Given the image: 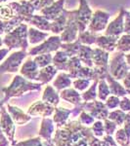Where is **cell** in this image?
<instances>
[{
  "label": "cell",
  "mask_w": 130,
  "mask_h": 146,
  "mask_svg": "<svg viewBox=\"0 0 130 146\" xmlns=\"http://www.w3.org/2000/svg\"><path fill=\"white\" fill-rule=\"evenodd\" d=\"M82 66V62L79 60V58L77 56H72V58H68V74L72 78H74V74L77 72V70Z\"/></svg>",
  "instance_id": "33"
},
{
  "label": "cell",
  "mask_w": 130,
  "mask_h": 146,
  "mask_svg": "<svg viewBox=\"0 0 130 146\" xmlns=\"http://www.w3.org/2000/svg\"><path fill=\"white\" fill-rule=\"evenodd\" d=\"M9 145V141L6 139L5 135H3V131L1 129L0 126V146H8Z\"/></svg>",
  "instance_id": "53"
},
{
  "label": "cell",
  "mask_w": 130,
  "mask_h": 146,
  "mask_svg": "<svg viewBox=\"0 0 130 146\" xmlns=\"http://www.w3.org/2000/svg\"><path fill=\"white\" fill-rule=\"evenodd\" d=\"M124 11L125 9L120 7L119 13L117 17L111 22L107 25V28L104 31V34L107 36H120L123 33L124 25H123V19H124Z\"/></svg>",
  "instance_id": "11"
},
{
  "label": "cell",
  "mask_w": 130,
  "mask_h": 146,
  "mask_svg": "<svg viewBox=\"0 0 130 146\" xmlns=\"http://www.w3.org/2000/svg\"><path fill=\"white\" fill-rule=\"evenodd\" d=\"M77 56L79 58V60H81V62H83L85 66L93 67V60H92V56H93V49L88 45H83L81 44L79 49V52L77 54Z\"/></svg>",
  "instance_id": "22"
},
{
  "label": "cell",
  "mask_w": 130,
  "mask_h": 146,
  "mask_svg": "<svg viewBox=\"0 0 130 146\" xmlns=\"http://www.w3.org/2000/svg\"><path fill=\"white\" fill-rule=\"evenodd\" d=\"M125 113L124 111L120 110H115V111L111 112L110 114L108 115V118L110 120H112L113 122H115L117 126H121L124 122V118H125Z\"/></svg>",
  "instance_id": "38"
},
{
  "label": "cell",
  "mask_w": 130,
  "mask_h": 146,
  "mask_svg": "<svg viewBox=\"0 0 130 146\" xmlns=\"http://www.w3.org/2000/svg\"><path fill=\"white\" fill-rule=\"evenodd\" d=\"M122 82H123V86H124V89L126 91V93L130 95V71L127 73L126 76L122 79Z\"/></svg>",
  "instance_id": "52"
},
{
  "label": "cell",
  "mask_w": 130,
  "mask_h": 146,
  "mask_svg": "<svg viewBox=\"0 0 130 146\" xmlns=\"http://www.w3.org/2000/svg\"><path fill=\"white\" fill-rule=\"evenodd\" d=\"M42 100L49 104H52L53 106H57L60 103V96L57 94L53 86L47 85L43 95H42Z\"/></svg>",
  "instance_id": "25"
},
{
  "label": "cell",
  "mask_w": 130,
  "mask_h": 146,
  "mask_svg": "<svg viewBox=\"0 0 130 146\" xmlns=\"http://www.w3.org/2000/svg\"><path fill=\"white\" fill-rule=\"evenodd\" d=\"M43 146H55V145H54L53 141L50 139V140H45V141H44Z\"/></svg>",
  "instance_id": "55"
},
{
  "label": "cell",
  "mask_w": 130,
  "mask_h": 146,
  "mask_svg": "<svg viewBox=\"0 0 130 146\" xmlns=\"http://www.w3.org/2000/svg\"><path fill=\"white\" fill-rule=\"evenodd\" d=\"M72 77L70 76V74L67 73H60L58 74L57 78L54 80L53 82V87L58 91H62L64 89L68 88L72 85Z\"/></svg>",
  "instance_id": "26"
},
{
  "label": "cell",
  "mask_w": 130,
  "mask_h": 146,
  "mask_svg": "<svg viewBox=\"0 0 130 146\" xmlns=\"http://www.w3.org/2000/svg\"><path fill=\"white\" fill-rule=\"evenodd\" d=\"M54 131V121L49 118L43 119L41 123V128L39 131V135L45 140H50L52 133Z\"/></svg>",
  "instance_id": "29"
},
{
  "label": "cell",
  "mask_w": 130,
  "mask_h": 146,
  "mask_svg": "<svg viewBox=\"0 0 130 146\" xmlns=\"http://www.w3.org/2000/svg\"><path fill=\"white\" fill-rule=\"evenodd\" d=\"M123 25L125 34H130V13L128 11H124V19H123Z\"/></svg>",
  "instance_id": "48"
},
{
  "label": "cell",
  "mask_w": 130,
  "mask_h": 146,
  "mask_svg": "<svg viewBox=\"0 0 130 146\" xmlns=\"http://www.w3.org/2000/svg\"><path fill=\"white\" fill-rule=\"evenodd\" d=\"M92 10L88 6L86 0H80L79 8L75 10V22L78 27V33L83 32L88 27L92 18Z\"/></svg>",
  "instance_id": "4"
},
{
  "label": "cell",
  "mask_w": 130,
  "mask_h": 146,
  "mask_svg": "<svg viewBox=\"0 0 130 146\" xmlns=\"http://www.w3.org/2000/svg\"><path fill=\"white\" fill-rule=\"evenodd\" d=\"M98 37V35L96 33L89 31V30H85L83 32H79L77 35V39L80 41V43L83 44V45H93L95 44L96 39Z\"/></svg>",
  "instance_id": "32"
},
{
  "label": "cell",
  "mask_w": 130,
  "mask_h": 146,
  "mask_svg": "<svg viewBox=\"0 0 130 146\" xmlns=\"http://www.w3.org/2000/svg\"><path fill=\"white\" fill-rule=\"evenodd\" d=\"M55 114H54L53 121L58 125L59 127H62L66 124V122L68 121V116L70 115L72 111L64 107H56L54 110Z\"/></svg>",
  "instance_id": "28"
},
{
  "label": "cell",
  "mask_w": 130,
  "mask_h": 146,
  "mask_svg": "<svg viewBox=\"0 0 130 146\" xmlns=\"http://www.w3.org/2000/svg\"><path fill=\"white\" fill-rule=\"evenodd\" d=\"M14 145L15 146H43V142H42L39 137H37L25 141H21L19 143H15Z\"/></svg>",
  "instance_id": "42"
},
{
  "label": "cell",
  "mask_w": 130,
  "mask_h": 146,
  "mask_svg": "<svg viewBox=\"0 0 130 146\" xmlns=\"http://www.w3.org/2000/svg\"><path fill=\"white\" fill-rule=\"evenodd\" d=\"M98 82H99V80H94V83L90 88H89V90L86 91L84 94L81 95V98L85 102H89L90 100L91 101L96 100V98H97L96 89H97V86H98Z\"/></svg>",
  "instance_id": "36"
},
{
  "label": "cell",
  "mask_w": 130,
  "mask_h": 146,
  "mask_svg": "<svg viewBox=\"0 0 130 146\" xmlns=\"http://www.w3.org/2000/svg\"><path fill=\"white\" fill-rule=\"evenodd\" d=\"M68 21V10L64 9L63 13L61 14L60 17H58L56 20L52 21L50 25V31L53 32L54 34H60L62 33L67 25Z\"/></svg>",
  "instance_id": "19"
},
{
  "label": "cell",
  "mask_w": 130,
  "mask_h": 146,
  "mask_svg": "<svg viewBox=\"0 0 130 146\" xmlns=\"http://www.w3.org/2000/svg\"><path fill=\"white\" fill-rule=\"evenodd\" d=\"M109 55L108 52L104 51L103 49L100 48H94L93 49V56H92V60H93V67H96L100 69L103 72H109Z\"/></svg>",
  "instance_id": "12"
},
{
  "label": "cell",
  "mask_w": 130,
  "mask_h": 146,
  "mask_svg": "<svg viewBox=\"0 0 130 146\" xmlns=\"http://www.w3.org/2000/svg\"><path fill=\"white\" fill-rule=\"evenodd\" d=\"M28 1H30V2H34V1H35V0H28Z\"/></svg>",
  "instance_id": "58"
},
{
  "label": "cell",
  "mask_w": 130,
  "mask_h": 146,
  "mask_svg": "<svg viewBox=\"0 0 130 146\" xmlns=\"http://www.w3.org/2000/svg\"><path fill=\"white\" fill-rule=\"evenodd\" d=\"M68 56L63 50H58L56 52L55 56L52 58L53 65L57 68V70H65L68 71Z\"/></svg>",
  "instance_id": "21"
},
{
  "label": "cell",
  "mask_w": 130,
  "mask_h": 146,
  "mask_svg": "<svg viewBox=\"0 0 130 146\" xmlns=\"http://www.w3.org/2000/svg\"><path fill=\"white\" fill-rule=\"evenodd\" d=\"M115 140L121 146H129L130 137L126 135L123 129H119L117 133H115Z\"/></svg>",
  "instance_id": "39"
},
{
  "label": "cell",
  "mask_w": 130,
  "mask_h": 146,
  "mask_svg": "<svg viewBox=\"0 0 130 146\" xmlns=\"http://www.w3.org/2000/svg\"><path fill=\"white\" fill-rule=\"evenodd\" d=\"M27 56L25 50L16 52L13 55L10 56V58L0 66V74L4 72H16L19 70V67L22 64L23 58Z\"/></svg>",
  "instance_id": "10"
},
{
  "label": "cell",
  "mask_w": 130,
  "mask_h": 146,
  "mask_svg": "<svg viewBox=\"0 0 130 146\" xmlns=\"http://www.w3.org/2000/svg\"><path fill=\"white\" fill-rule=\"evenodd\" d=\"M111 95L110 89H109V85L105 79H101L98 82V98L101 101H105L108 98V96Z\"/></svg>",
  "instance_id": "34"
},
{
  "label": "cell",
  "mask_w": 130,
  "mask_h": 146,
  "mask_svg": "<svg viewBox=\"0 0 130 146\" xmlns=\"http://www.w3.org/2000/svg\"><path fill=\"white\" fill-rule=\"evenodd\" d=\"M54 2V0H35V1L31 2L32 5L34 6L35 11H39L42 10L45 7L51 5L52 3Z\"/></svg>",
  "instance_id": "45"
},
{
  "label": "cell",
  "mask_w": 130,
  "mask_h": 146,
  "mask_svg": "<svg viewBox=\"0 0 130 146\" xmlns=\"http://www.w3.org/2000/svg\"><path fill=\"white\" fill-rule=\"evenodd\" d=\"M4 42L9 48H22L23 50H27L28 47L27 25L21 23L13 32L7 35Z\"/></svg>",
  "instance_id": "3"
},
{
  "label": "cell",
  "mask_w": 130,
  "mask_h": 146,
  "mask_svg": "<svg viewBox=\"0 0 130 146\" xmlns=\"http://www.w3.org/2000/svg\"><path fill=\"white\" fill-rule=\"evenodd\" d=\"M61 45H62V41H61L60 36H58V35L50 36L42 44L30 49L28 51V55L32 56L41 55V54H50L52 52L58 51L61 48Z\"/></svg>",
  "instance_id": "5"
},
{
  "label": "cell",
  "mask_w": 130,
  "mask_h": 146,
  "mask_svg": "<svg viewBox=\"0 0 130 146\" xmlns=\"http://www.w3.org/2000/svg\"><path fill=\"white\" fill-rule=\"evenodd\" d=\"M0 19L2 20H12L14 19V11L10 6H1L0 7Z\"/></svg>",
  "instance_id": "40"
},
{
  "label": "cell",
  "mask_w": 130,
  "mask_h": 146,
  "mask_svg": "<svg viewBox=\"0 0 130 146\" xmlns=\"http://www.w3.org/2000/svg\"><path fill=\"white\" fill-rule=\"evenodd\" d=\"M92 131H93L94 135L95 136H98V137H102L104 135V124L102 123L101 121H97L94 123L93 127H92Z\"/></svg>",
  "instance_id": "43"
},
{
  "label": "cell",
  "mask_w": 130,
  "mask_h": 146,
  "mask_svg": "<svg viewBox=\"0 0 130 146\" xmlns=\"http://www.w3.org/2000/svg\"><path fill=\"white\" fill-rule=\"evenodd\" d=\"M90 146H101L102 145V140H99L98 138H94L93 140L89 143Z\"/></svg>",
  "instance_id": "54"
},
{
  "label": "cell",
  "mask_w": 130,
  "mask_h": 146,
  "mask_svg": "<svg viewBox=\"0 0 130 146\" xmlns=\"http://www.w3.org/2000/svg\"><path fill=\"white\" fill-rule=\"evenodd\" d=\"M119 98L117 96H111L106 100V106L107 108H110V109H113V108H115L119 105Z\"/></svg>",
  "instance_id": "46"
},
{
  "label": "cell",
  "mask_w": 130,
  "mask_h": 146,
  "mask_svg": "<svg viewBox=\"0 0 130 146\" xmlns=\"http://www.w3.org/2000/svg\"><path fill=\"white\" fill-rule=\"evenodd\" d=\"M81 106L82 110L87 112L88 114H90L93 118H97L100 120L108 118V108L105 103H103L102 101L93 100L91 102L90 101L89 102H84L81 103Z\"/></svg>",
  "instance_id": "8"
},
{
  "label": "cell",
  "mask_w": 130,
  "mask_h": 146,
  "mask_svg": "<svg viewBox=\"0 0 130 146\" xmlns=\"http://www.w3.org/2000/svg\"><path fill=\"white\" fill-rule=\"evenodd\" d=\"M72 85H74V89L76 91H84L90 86V80L79 78L72 82Z\"/></svg>",
  "instance_id": "41"
},
{
  "label": "cell",
  "mask_w": 130,
  "mask_h": 146,
  "mask_svg": "<svg viewBox=\"0 0 130 146\" xmlns=\"http://www.w3.org/2000/svg\"><path fill=\"white\" fill-rule=\"evenodd\" d=\"M0 126L3 133L7 135L9 140L14 143V133H15V125L10 115L7 113L5 108L2 107L0 110Z\"/></svg>",
  "instance_id": "13"
},
{
  "label": "cell",
  "mask_w": 130,
  "mask_h": 146,
  "mask_svg": "<svg viewBox=\"0 0 130 146\" xmlns=\"http://www.w3.org/2000/svg\"><path fill=\"white\" fill-rule=\"evenodd\" d=\"M117 50L122 53L130 52V34H124L119 37L117 43Z\"/></svg>",
  "instance_id": "35"
},
{
  "label": "cell",
  "mask_w": 130,
  "mask_h": 146,
  "mask_svg": "<svg viewBox=\"0 0 130 146\" xmlns=\"http://www.w3.org/2000/svg\"><path fill=\"white\" fill-rule=\"evenodd\" d=\"M57 71L58 70H57V68L53 64L47 65V66L41 68L39 70L37 81H40L42 84H47L54 78V76L57 74Z\"/></svg>",
  "instance_id": "23"
},
{
  "label": "cell",
  "mask_w": 130,
  "mask_h": 146,
  "mask_svg": "<svg viewBox=\"0 0 130 146\" xmlns=\"http://www.w3.org/2000/svg\"><path fill=\"white\" fill-rule=\"evenodd\" d=\"M125 60H126L127 64H128L129 67H130V53L128 54V55H125Z\"/></svg>",
  "instance_id": "56"
},
{
  "label": "cell",
  "mask_w": 130,
  "mask_h": 146,
  "mask_svg": "<svg viewBox=\"0 0 130 146\" xmlns=\"http://www.w3.org/2000/svg\"><path fill=\"white\" fill-rule=\"evenodd\" d=\"M79 116V122H81L83 125H91L94 123V118L87 112H81Z\"/></svg>",
  "instance_id": "47"
},
{
  "label": "cell",
  "mask_w": 130,
  "mask_h": 146,
  "mask_svg": "<svg viewBox=\"0 0 130 146\" xmlns=\"http://www.w3.org/2000/svg\"><path fill=\"white\" fill-rule=\"evenodd\" d=\"M115 129H117V124L115 122H113L110 119L105 120V124H104V131H106L108 135H112L115 133Z\"/></svg>",
  "instance_id": "44"
},
{
  "label": "cell",
  "mask_w": 130,
  "mask_h": 146,
  "mask_svg": "<svg viewBox=\"0 0 130 146\" xmlns=\"http://www.w3.org/2000/svg\"><path fill=\"white\" fill-rule=\"evenodd\" d=\"M109 19H110V14L102 10H97L95 13L92 15L90 23L88 25V30L93 33H98V32L104 31L107 28Z\"/></svg>",
  "instance_id": "9"
},
{
  "label": "cell",
  "mask_w": 130,
  "mask_h": 146,
  "mask_svg": "<svg viewBox=\"0 0 130 146\" xmlns=\"http://www.w3.org/2000/svg\"><path fill=\"white\" fill-rule=\"evenodd\" d=\"M124 131L126 133V135L130 137V111L125 115V118H124Z\"/></svg>",
  "instance_id": "50"
},
{
  "label": "cell",
  "mask_w": 130,
  "mask_h": 146,
  "mask_svg": "<svg viewBox=\"0 0 130 146\" xmlns=\"http://www.w3.org/2000/svg\"><path fill=\"white\" fill-rule=\"evenodd\" d=\"M8 108V111L11 115V118L14 121V123L18 124V125H23L25 123H27L30 120V117L27 114H25L22 109L15 106H12V105L8 104L7 105Z\"/></svg>",
  "instance_id": "18"
},
{
  "label": "cell",
  "mask_w": 130,
  "mask_h": 146,
  "mask_svg": "<svg viewBox=\"0 0 130 146\" xmlns=\"http://www.w3.org/2000/svg\"><path fill=\"white\" fill-rule=\"evenodd\" d=\"M101 146H117L115 144V140L113 139L112 135H108L104 137V139L102 140V145Z\"/></svg>",
  "instance_id": "51"
},
{
  "label": "cell",
  "mask_w": 130,
  "mask_h": 146,
  "mask_svg": "<svg viewBox=\"0 0 130 146\" xmlns=\"http://www.w3.org/2000/svg\"><path fill=\"white\" fill-rule=\"evenodd\" d=\"M29 23L36 28H38V29L43 30V31H49V30H50L51 22L47 20L46 18H44L43 16L34 15L31 20H30Z\"/></svg>",
  "instance_id": "30"
},
{
  "label": "cell",
  "mask_w": 130,
  "mask_h": 146,
  "mask_svg": "<svg viewBox=\"0 0 130 146\" xmlns=\"http://www.w3.org/2000/svg\"><path fill=\"white\" fill-rule=\"evenodd\" d=\"M60 96L64 100L68 101V102L72 103L74 105L81 104V96H80L78 92L76 90H74V89H66V90L62 91Z\"/></svg>",
  "instance_id": "24"
},
{
  "label": "cell",
  "mask_w": 130,
  "mask_h": 146,
  "mask_svg": "<svg viewBox=\"0 0 130 146\" xmlns=\"http://www.w3.org/2000/svg\"><path fill=\"white\" fill-rule=\"evenodd\" d=\"M64 3H65V0H57L56 2H53L51 5L40 10V12L44 18H46L47 20L51 22V21H54L58 17H60L61 14L63 13Z\"/></svg>",
  "instance_id": "15"
},
{
  "label": "cell",
  "mask_w": 130,
  "mask_h": 146,
  "mask_svg": "<svg viewBox=\"0 0 130 146\" xmlns=\"http://www.w3.org/2000/svg\"><path fill=\"white\" fill-rule=\"evenodd\" d=\"M130 67L125 60L124 53L115 52L109 62V72L115 80H122L129 72Z\"/></svg>",
  "instance_id": "2"
},
{
  "label": "cell",
  "mask_w": 130,
  "mask_h": 146,
  "mask_svg": "<svg viewBox=\"0 0 130 146\" xmlns=\"http://www.w3.org/2000/svg\"><path fill=\"white\" fill-rule=\"evenodd\" d=\"M48 36L49 34L47 32H42L34 27H29L27 29V37L31 45H35V44H38L40 42L44 41V39Z\"/></svg>",
  "instance_id": "27"
},
{
  "label": "cell",
  "mask_w": 130,
  "mask_h": 146,
  "mask_svg": "<svg viewBox=\"0 0 130 146\" xmlns=\"http://www.w3.org/2000/svg\"><path fill=\"white\" fill-rule=\"evenodd\" d=\"M119 106L120 107V109L122 111H130V98H127L123 96L121 100L119 101Z\"/></svg>",
  "instance_id": "49"
},
{
  "label": "cell",
  "mask_w": 130,
  "mask_h": 146,
  "mask_svg": "<svg viewBox=\"0 0 130 146\" xmlns=\"http://www.w3.org/2000/svg\"><path fill=\"white\" fill-rule=\"evenodd\" d=\"M10 7H12L13 11L16 13V17H19L23 22L29 23L30 20H31L32 16L34 15V6L30 1H27V0H23L20 3L18 2H14L12 3Z\"/></svg>",
  "instance_id": "7"
},
{
  "label": "cell",
  "mask_w": 130,
  "mask_h": 146,
  "mask_svg": "<svg viewBox=\"0 0 130 146\" xmlns=\"http://www.w3.org/2000/svg\"><path fill=\"white\" fill-rule=\"evenodd\" d=\"M3 102H4V101H0V107H1V105L3 104Z\"/></svg>",
  "instance_id": "57"
},
{
  "label": "cell",
  "mask_w": 130,
  "mask_h": 146,
  "mask_svg": "<svg viewBox=\"0 0 130 146\" xmlns=\"http://www.w3.org/2000/svg\"><path fill=\"white\" fill-rule=\"evenodd\" d=\"M41 85L42 83H31L21 75H18L15 77L10 87L4 89V93L6 94V98L4 100H7L12 96H19L27 91H40Z\"/></svg>",
  "instance_id": "1"
},
{
  "label": "cell",
  "mask_w": 130,
  "mask_h": 146,
  "mask_svg": "<svg viewBox=\"0 0 130 146\" xmlns=\"http://www.w3.org/2000/svg\"><path fill=\"white\" fill-rule=\"evenodd\" d=\"M37 64L34 62V60H32L31 58H27V62L23 64L22 68H21V74L23 75L27 80H34L37 81L38 78V73L39 69Z\"/></svg>",
  "instance_id": "17"
},
{
  "label": "cell",
  "mask_w": 130,
  "mask_h": 146,
  "mask_svg": "<svg viewBox=\"0 0 130 146\" xmlns=\"http://www.w3.org/2000/svg\"><path fill=\"white\" fill-rule=\"evenodd\" d=\"M105 79H107L108 81V85H109V89H110L111 94L113 96H125L127 95L126 91H125L124 87H122L117 80H115L112 75L110 74V72L107 73L106 75Z\"/></svg>",
  "instance_id": "20"
},
{
  "label": "cell",
  "mask_w": 130,
  "mask_h": 146,
  "mask_svg": "<svg viewBox=\"0 0 130 146\" xmlns=\"http://www.w3.org/2000/svg\"><path fill=\"white\" fill-rule=\"evenodd\" d=\"M119 36H107V35H101L96 39L95 44L98 48L103 49L108 53H113L117 49V43L119 40Z\"/></svg>",
  "instance_id": "16"
},
{
  "label": "cell",
  "mask_w": 130,
  "mask_h": 146,
  "mask_svg": "<svg viewBox=\"0 0 130 146\" xmlns=\"http://www.w3.org/2000/svg\"><path fill=\"white\" fill-rule=\"evenodd\" d=\"M77 35H78V27L75 22V10L68 11L67 25L61 33V41L62 43H72L77 39Z\"/></svg>",
  "instance_id": "6"
},
{
  "label": "cell",
  "mask_w": 130,
  "mask_h": 146,
  "mask_svg": "<svg viewBox=\"0 0 130 146\" xmlns=\"http://www.w3.org/2000/svg\"><path fill=\"white\" fill-rule=\"evenodd\" d=\"M54 110H55V107L52 104H49L45 101H36L29 107L27 113L32 116L48 117L52 115Z\"/></svg>",
  "instance_id": "14"
},
{
  "label": "cell",
  "mask_w": 130,
  "mask_h": 146,
  "mask_svg": "<svg viewBox=\"0 0 130 146\" xmlns=\"http://www.w3.org/2000/svg\"><path fill=\"white\" fill-rule=\"evenodd\" d=\"M81 46V43L78 39H76L75 41L72 42V43H62L61 45V50H63L66 54L68 56V58H72V56H77Z\"/></svg>",
  "instance_id": "31"
},
{
  "label": "cell",
  "mask_w": 130,
  "mask_h": 146,
  "mask_svg": "<svg viewBox=\"0 0 130 146\" xmlns=\"http://www.w3.org/2000/svg\"><path fill=\"white\" fill-rule=\"evenodd\" d=\"M52 55L50 54H41V55H37L34 58V62L37 64L39 68H43L47 65L51 64L52 62Z\"/></svg>",
  "instance_id": "37"
}]
</instances>
